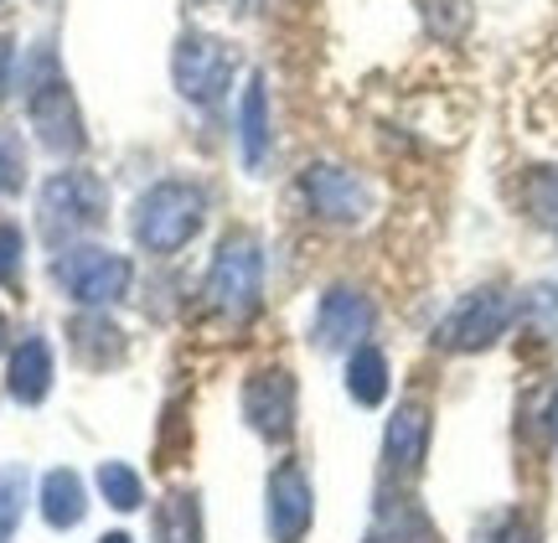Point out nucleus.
<instances>
[{
  "label": "nucleus",
  "mask_w": 558,
  "mask_h": 543,
  "mask_svg": "<svg viewBox=\"0 0 558 543\" xmlns=\"http://www.w3.org/2000/svg\"><path fill=\"white\" fill-rule=\"evenodd\" d=\"M202 222H207V192L186 177L150 181L135 197V207H130V233H135V243L145 254H156V260L181 254V249L202 233Z\"/></svg>",
  "instance_id": "obj_1"
},
{
  "label": "nucleus",
  "mask_w": 558,
  "mask_h": 543,
  "mask_svg": "<svg viewBox=\"0 0 558 543\" xmlns=\"http://www.w3.org/2000/svg\"><path fill=\"white\" fill-rule=\"evenodd\" d=\"M26 120L37 130V141L52 156H78L88 135H83V109L73 99V83L62 79L58 52L41 41L32 62H26Z\"/></svg>",
  "instance_id": "obj_2"
},
{
  "label": "nucleus",
  "mask_w": 558,
  "mask_h": 543,
  "mask_svg": "<svg viewBox=\"0 0 558 543\" xmlns=\"http://www.w3.org/2000/svg\"><path fill=\"white\" fill-rule=\"evenodd\" d=\"M104 218H109V186H104L94 171L68 166V171H52V177L41 181L37 228H41V239L52 243V249L78 243L83 233L104 228Z\"/></svg>",
  "instance_id": "obj_3"
},
{
  "label": "nucleus",
  "mask_w": 558,
  "mask_h": 543,
  "mask_svg": "<svg viewBox=\"0 0 558 543\" xmlns=\"http://www.w3.org/2000/svg\"><path fill=\"white\" fill-rule=\"evenodd\" d=\"M518 326V295L507 285H476L465 290L435 326V347L450 352V358H476V352H492V347Z\"/></svg>",
  "instance_id": "obj_4"
},
{
  "label": "nucleus",
  "mask_w": 558,
  "mask_h": 543,
  "mask_svg": "<svg viewBox=\"0 0 558 543\" xmlns=\"http://www.w3.org/2000/svg\"><path fill=\"white\" fill-rule=\"evenodd\" d=\"M202 301L207 311H218L222 322H248L264 301V249L254 233H228L218 243V254L207 264L202 280Z\"/></svg>",
  "instance_id": "obj_5"
},
{
  "label": "nucleus",
  "mask_w": 558,
  "mask_h": 543,
  "mask_svg": "<svg viewBox=\"0 0 558 543\" xmlns=\"http://www.w3.org/2000/svg\"><path fill=\"white\" fill-rule=\"evenodd\" d=\"M52 280L83 311H109V305H120L130 295L135 264H130V254H114L104 243H68L52 260Z\"/></svg>",
  "instance_id": "obj_6"
},
{
  "label": "nucleus",
  "mask_w": 558,
  "mask_h": 543,
  "mask_svg": "<svg viewBox=\"0 0 558 543\" xmlns=\"http://www.w3.org/2000/svg\"><path fill=\"white\" fill-rule=\"evenodd\" d=\"M239 79V52L233 41L213 37V32H181L177 47H171V83L186 104L197 109H213V104L228 99V88Z\"/></svg>",
  "instance_id": "obj_7"
},
{
  "label": "nucleus",
  "mask_w": 558,
  "mask_h": 543,
  "mask_svg": "<svg viewBox=\"0 0 558 543\" xmlns=\"http://www.w3.org/2000/svg\"><path fill=\"white\" fill-rule=\"evenodd\" d=\"M239 409H243V424H248L264 445H290V435H295V414H300L295 373L279 367V362L254 367V373L243 378Z\"/></svg>",
  "instance_id": "obj_8"
},
{
  "label": "nucleus",
  "mask_w": 558,
  "mask_h": 543,
  "mask_svg": "<svg viewBox=\"0 0 558 543\" xmlns=\"http://www.w3.org/2000/svg\"><path fill=\"white\" fill-rule=\"evenodd\" d=\"M373 326H378V305L367 290L357 285H326L316 301V322H311V342L320 352H331V358H347V352H357L367 337H373Z\"/></svg>",
  "instance_id": "obj_9"
},
{
  "label": "nucleus",
  "mask_w": 558,
  "mask_h": 543,
  "mask_svg": "<svg viewBox=\"0 0 558 543\" xmlns=\"http://www.w3.org/2000/svg\"><path fill=\"white\" fill-rule=\"evenodd\" d=\"M300 197L316 213L320 222H337V228H357L373 213V186L352 171V166L337 161H311L305 177H300Z\"/></svg>",
  "instance_id": "obj_10"
},
{
  "label": "nucleus",
  "mask_w": 558,
  "mask_h": 543,
  "mask_svg": "<svg viewBox=\"0 0 558 543\" xmlns=\"http://www.w3.org/2000/svg\"><path fill=\"white\" fill-rule=\"evenodd\" d=\"M316 523V486L300 461H279L264 482V533L269 543H305Z\"/></svg>",
  "instance_id": "obj_11"
},
{
  "label": "nucleus",
  "mask_w": 558,
  "mask_h": 543,
  "mask_svg": "<svg viewBox=\"0 0 558 543\" xmlns=\"http://www.w3.org/2000/svg\"><path fill=\"white\" fill-rule=\"evenodd\" d=\"M429 435H435V414L424 399L393 403V414L383 424V471L388 482H414L424 461H429Z\"/></svg>",
  "instance_id": "obj_12"
},
{
  "label": "nucleus",
  "mask_w": 558,
  "mask_h": 543,
  "mask_svg": "<svg viewBox=\"0 0 558 543\" xmlns=\"http://www.w3.org/2000/svg\"><path fill=\"white\" fill-rule=\"evenodd\" d=\"M362 543H435V523H429V512L414 492H403L399 482H383Z\"/></svg>",
  "instance_id": "obj_13"
},
{
  "label": "nucleus",
  "mask_w": 558,
  "mask_h": 543,
  "mask_svg": "<svg viewBox=\"0 0 558 543\" xmlns=\"http://www.w3.org/2000/svg\"><path fill=\"white\" fill-rule=\"evenodd\" d=\"M269 145H275V109H269V79L264 73H248L239 99V156L243 171L259 177L269 166Z\"/></svg>",
  "instance_id": "obj_14"
},
{
  "label": "nucleus",
  "mask_w": 558,
  "mask_h": 543,
  "mask_svg": "<svg viewBox=\"0 0 558 543\" xmlns=\"http://www.w3.org/2000/svg\"><path fill=\"white\" fill-rule=\"evenodd\" d=\"M37 512L52 533L83 528V518H88V486H83V476L73 466H52L37 482Z\"/></svg>",
  "instance_id": "obj_15"
},
{
  "label": "nucleus",
  "mask_w": 558,
  "mask_h": 543,
  "mask_svg": "<svg viewBox=\"0 0 558 543\" xmlns=\"http://www.w3.org/2000/svg\"><path fill=\"white\" fill-rule=\"evenodd\" d=\"M5 394L16 403H26V409H37L47 394H52V347H47V337H21L16 347H11V367H5Z\"/></svg>",
  "instance_id": "obj_16"
},
{
  "label": "nucleus",
  "mask_w": 558,
  "mask_h": 543,
  "mask_svg": "<svg viewBox=\"0 0 558 543\" xmlns=\"http://www.w3.org/2000/svg\"><path fill=\"white\" fill-rule=\"evenodd\" d=\"M150 543H207V518H202V492L171 486L150 512Z\"/></svg>",
  "instance_id": "obj_17"
},
{
  "label": "nucleus",
  "mask_w": 558,
  "mask_h": 543,
  "mask_svg": "<svg viewBox=\"0 0 558 543\" xmlns=\"http://www.w3.org/2000/svg\"><path fill=\"white\" fill-rule=\"evenodd\" d=\"M68 347L83 367H114L124 358V331L104 311H78L68 322Z\"/></svg>",
  "instance_id": "obj_18"
},
{
  "label": "nucleus",
  "mask_w": 558,
  "mask_h": 543,
  "mask_svg": "<svg viewBox=\"0 0 558 543\" xmlns=\"http://www.w3.org/2000/svg\"><path fill=\"white\" fill-rule=\"evenodd\" d=\"M347 399L357 409H378L393 394V367H388V352L378 342H362L357 352H347Z\"/></svg>",
  "instance_id": "obj_19"
},
{
  "label": "nucleus",
  "mask_w": 558,
  "mask_h": 543,
  "mask_svg": "<svg viewBox=\"0 0 558 543\" xmlns=\"http://www.w3.org/2000/svg\"><path fill=\"white\" fill-rule=\"evenodd\" d=\"M32 503V471L16 461L0 466V543H16V528Z\"/></svg>",
  "instance_id": "obj_20"
},
{
  "label": "nucleus",
  "mask_w": 558,
  "mask_h": 543,
  "mask_svg": "<svg viewBox=\"0 0 558 543\" xmlns=\"http://www.w3.org/2000/svg\"><path fill=\"white\" fill-rule=\"evenodd\" d=\"M522 213L558 233V166H533L527 177H522Z\"/></svg>",
  "instance_id": "obj_21"
},
{
  "label": "nucleus",
  "mask_w": 558,
  "mask_h": 543,
  "mask_svg": "<svg viewBox=\"0 0 558 543\" xmlns=\"http://www.w3.org/2000/svg\"><path fill=\"white\" fill-rule=\"evenodd\" d=\"M94 486H99V497L114 507V512H140V507H145V482H140L135 466L104 461L99 471H94Z\"/></svg>",
  "instance_id": "obj_22"
},
{
  "label": "nucleus",
  "mask_w": 558,
  "mask_h": 543,
  "mask_svg": "<svg viewBox=\"0 0 558 543\" xmlns=\"http://www.w3.org/2000/svg\"><path fill=\"white\" fill-rule=\"evenodd\" d=\"M518 322L533 331V337H543V342H558V285L554 280H538L527 285L518 295Z\"/></svg>",
  "instance_id": "obj_23"
},
{
  "label": "nucleus",
  "mask_w": 558,
  "mask_h": 543,
  "mask_svg": "<svg viewBox=\"0 0 558 543\" xmlns=\"http://www.w3.org/2000/svg\"><path fill=\"white\" fill-rule=\"evenodd\" d=\"M418 16H424L435 41H460L476 21V5L471 0H418Z\"/></svg>",
  "instance_id": "obj_24"
},
{
  "label": "nucleus",
  "mask_w": 558,
  "mask_h": 543,
  "mask_svg": "<svg viewBox=\"0 0 558 543\" xmlns=\"http://www.w3.org/2000/svg\"><path fill=\"white\" fill-rule=\"evenodd\" d=\"M481 543H538V523L522 512V507H507L492 523L481 528Z\"/></svg>",
  "instance_id": "obj_25"
},
{
  "label": "nucleus",
  "mask_w": 558,
  "mask_h": 543,
  "mask_svg": "<svg viewBox=\"0 0 558 543\" xmlns=\"http://www.w3.org/2000/svg\"><path fill=\"white\" fill-rule=\"evenodd\" d=\"M21 249H26V239H21L16 222H0V285L16 280L21 269Z\"/></svg>",
  "instance_id": "obj_26"
},
{
  "label": "nucleus",
  "mask_w": 558,
  "mask_h": 543,
  "mask_svg": "<svg viewBox=\"0 0 558 543\" xmlns=\"http://www.w3.org/2000/svg\"><path fill=\"white\" fill-rule=\"evenodd\" d=\"M11 88H16V47H11V37H0V104Z\"/></svg>",
  "instance_id": "obj_27"
},
{
  "label": "nucleus",
  "mask_w": 558,
  "mask_h": 543,
  "mask_svg": "<svg viewBox=\"0 0 558 543\" xmlns=\"http://www.w3.org/2000/svg\"><path fill=\"white\" fill-rule=\"evenodd\" d=\"M5 186H16V156H11V145L0 141V192Z\"/></svg>",
  "instance_id": "obj_28"
},
{
  "label": "nucleus",
  "mask_w": 558,
  "mask_h": 543,
  "mask_svg": "<svg viewBox=\"0 0 558 543\" xmlns=\"http://www.w3.org/2000/svg\"><path fill=\"white\" fill-rule=\"evenodd\" d=\"M99 543H135V539H130L124 528H109V533H99Z\"/></svg>",
  "instance_id": "obj_29"
},
{
  "label": "nucleus",
  "mask_w": 558,
  "mask_h": 543,
  "mask_svg": "<svg viewBox=\"0 0 558 543\" xmlns=\"http://www.w3.org/2000/svg\"><path fill=\"white\" fill-rule=\"evenodd\" d=\"M5 342H11V326H5V316H0V352H5Z\"/></svg>",
  "instance_id": "obj_30"
},
{
  "label": "nucleus",
  "mask_w": 558,
  "mask_h": 543,
  "mask_svg": "<svg viewBox=\"0 0 558 543\" xmlns=\"http://www.w3.org/2000/svg\"><path fill=\"white\" fill-rule=\"evenodd\" d=\"M554 441H558V399H554Z\"/></svg>",
  "instance_id": "obj_31"
}]
</instances>
